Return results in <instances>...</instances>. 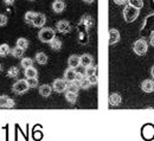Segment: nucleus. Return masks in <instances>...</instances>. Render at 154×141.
<instances>
[{"label": "nucleus", "mask_w": 154, "mask_h": 141, "mask_svg": "<svg viewBox=\"0 0 154 141\" xmlns=\"http://www.w3.org/2000/svg\"><path fill=\"white\" fill-rule=\"evenodd\" d=\"M154 35V12H152L151 14H148L145 21L141 26L140 30V36L141 38H151V36Z\"/></svg>", "instance_id": "1"}, {"label": "nucleus", "mask_w": 154, "mask_h": 141, "mask_svg": "<svg viewBox=\"0 0 154 141\" xmlns=\"http://www.w3.org/2000/svg\"><path fill=\"white\" fill-rule=\"evenodd\" d=\"M139 13H140V10L135 8L131 5H126L125 8H123V18L126 23H132L134 21L137 17H139Z\"/></svg>", "instance_id": "2"}, {"label": "nucleus", "mask_w": 154, "mask_h": 141, "mask_svg": "<svg viewBox=\"0 0 154 141\" xmlns=\"http://www.w3.org/2000/svg\"><path fill=\"white\" fill-rule=\"evenodd\" d=\"M38 38L42 43H50L54 38H56V32L51 27H44L39 31Z\"/></svg>", "instance_id": "3"}, {"label": "nucleus", "mask_w": 154, "mask_h": 141, "mask_svg": "<svg viewBox=\"0 0 154 141\" xmlns=\"http://www.w3.org/2000/svg\"><path fill=\"white\" fill-rule=\"evenodd\" d=\"M133 50H134V52L136 55L143 56L147 52V50H148V43L145 40V38H140V39H137L134 43Z\"/></svg>", "instance_id": "4"}, {"label": "nucleus", "mask_w": 154, "mask_h": 141, "mask_svg": "<svg viewBox=\"0 0 154 141\" xmlns=\"http://www.w3.org/2000/svg\"><path fill=\"white\" fill-rule=\"evenodd\" d=\"M29 84H27V81L26 80H19L17 81L13 85H12V90L16 93V94H24L29 90Z\"/></svg>", "instance_id": "5"}, {"label": "nucleus", "mask_w": 154, "mask_h": 141, "mask_svg": "<svg viewBox=\"0 0 154 141\" xmlns=\"http://www.w3.org/2000/svg\"><path fill=\"white\" fill-rule=\"evenodd\" d=\"M141 135L145 140H152L154 138V124L146 123L141 129Z\"/></svg>", "instance_id": "6"}, {"label": "nucleus", "mask_w": 154, "mask_h": 141, "mask_svg": "<svg viewBox=\"0 0 154 141\" xmlns=\"http://www.w3.org/2000/svg\"><path fill=\"white\" fill-rule=\"evenodd\" d=\"M78 27H82L79 29V33H78V43L79 44H87L89 41V29H87L85 26L78 24Z\"/></svg>", "instance_id": "7"}, {"label": "nucleus", "mask_w": 154, "mask_h": 141, "mask_svg": "<svg viewBox=\"0 0 154 141\" xmlns=\"http://www.w3.org/2000/svg\"><path fill=\"white\" fill-rule=\"evenodd\" d=\"M52 90L54 91H56V93H63V91H65L66 90V81L62 80V78H57V80L54 81V83H52Z\"/></svg>", "instance_id": "8"}, {"label": "nucleus", "mask_w": 154, "mask_h": 141, "mask_svg": "<svg viewBox=\"0 0 154 141\" xmlns=\"http://www.w3.org/2000/svg\"><path fill=\"white\" fill-rule=\"evenodd\" d=\"M56 27H57V31L60 33H68L71 30V25L68 20H59Z\"/></svg>", "instance_id": "9"}, {"label": "nucleus", "mask_w": 154, "mask_h": 141, "mask_svg": "<svg viewBox=\"0 0 154 141\" xmlns=\"http://www.w3.org/2000/svg\"><path fill=\"white\" fill-rule=\"evenodd\" d=\"M93 62H94V58L89 54H84V55L79 56V65H82L83 68H87V66L91 65Z\"/></svg>", "instance_id": "10"}, {"label": "nucleus", "mask_w": 154, "mask_h": 141, "mask_svg": "<svg viewBox=\"0 0 154 141\" xmlns=\"http://www.w3.org/2000/svg\"><path fill=\"white\" fill-rule=\"evenodd\" d=\"M45 21H46V17H45V14L44 13H37L36 14V17H35V19L32 21V25L35 26V27H43L44 26V24H45Z\"/></svg>", "instance_id": "11"}, {"label": "nucleus", "mask_w": 154, "mask_h": 141, "mask_svg": "<svg viewBox=\"0 0 154 141\" xmlns=\"http://www.w3.org/2000/svg\"><path fill=\"white\" fill-rule=\"evenodd\" d=\"M120 40V32L116 29L109 30V45H114Z\"/></svg>", "instance_id": "12"}, {"label": "nucleus", "mask_w": 154, "mask_h": 141, "mask_svg": "<svg viewBox=\"0 0 154 141\" xmlns=\"http://www.w3.org/2000/svg\"><path fill=\"white\" fill-rule=\"evenodd\" d=\"M141 89L145 93H153L154 91V81L153 80H145L141 83Z\"/></svg>", "instance_id": "13"}, {"label": "nucleus", "mask_w": 154, "mask_h": 141, "mask_svg": "<svg viewBox=\"0 0 154 141\" xmlns=\"http://www.w3.org/2000/svg\"><path fill=\"white\" fill-rule=\"evenodd\" d=\"M65 8V2L63 0H55L52 2V10L56 12V13H62Z\"/></svg>", "instance_id": "14"}, {"label": "nucleus", "mask_w": 154, "mask_h": 141, "mask_svg": "<svg viewBox=\"0 0 154 141\" xmlns=\"http://www.w3.org/2000/svg\"><path fill=\"white\" fill-rule=\"evenodd\" d=\"M79 24L83 25V26H85L87 29H90V27L94 26V19H93L91 16H83L81 21H79Z\"/></svg>", "instance_id": "15"}, {"label": "nucleus", "mask_w": 154, "mask_h": 141, "mask_svg": "<svg viewBox=\"0 0 154 141\" xmlns=\"http://www.w3.org/2000/svg\"><path fill=\"white\" fill-rule=\"evenodd\" d=\"M24 75H25V77H26V80H27V78H35V77H37L38 71H37V69L33 68V65H32V66H29V68L25 69Z\"/></svg>", "instance_id": "16"}, {"label": "nucleus", "mask_w": 154, "mask_h": 141, "mask_svg": "<svg viewBox=\"0 0 154 141\" xmlns=\"http://www.w3.org/2000/svg\"><path fill=\"white\" fill-rule=\"evenodd\" d=\"M52 93V88L48 84H43L39 87V94L43 96V97H49Z\"/></svg>", "instance_id": "17"}, {"label": "nucleus", "mask_w": 154, "mask_h": 141, "mask_svg": "<svg viewBox=\"0 0 154 141\" xmlns=\"http://www.w3.org/2000/svg\"><path fill=\"white\" fill-rule=\"evenodd\" d=\"M68 65L69 68H72V69H76L79 66V56L77 55H71L68 60Z\"/></svg>", "instance_id": "18"}, {"label": "nucleus", "mask_w": 154, "mask_h": 141, "mask_svg": "<svg viewBox=\"0 0 154 141\" xmlns=\"http://www.w3.org/2000/svg\"><path fill=\"white\" fill-rule=\"evenodd\" d=\"M81 89L79 87V82L76 80L70 81L68 84H66V90L68 91H74V93H78V90Z\"/></svg>", "instance_id": "19"}, {"label": "nucleus", "mask_w": 154, "mask_h": 141, "mask_svg": "<svg viewBox=\"0 0 154 141\" xmlns=\"http://www.w3.org/2000/svg\"><path fill=\"white\" fill-rule=\"evenodd\" d=\"M75 74H76V70L72 69V68H68L65 71H64V80L66 82H70V81L75 80Z\"/></svg>", "instance_id": "20"}, {"label": "nucleus", "mask_w": 154, "mask_h": 141, "mask_svg": "<svg viewBox=\"0 0 154 141\" xmlns=\"http://www.w3.org/2000/svg\"><path fill=\"white\" fill-rule=\"evenodd\" d=\"M121 101H122V99H121L120 94H117V93L110 94V96H109V103L112 106H119L121 103Z\"/></svg>", "instance_id": "21"}, {"label": "nucleus", "mask_w": 154, "mask_h": 141, "mask_svg": "<svg viewBox=\"0 0 154 141\" xmlns=\"http://www.w3.org/2000/svg\"><path fill=\"white\" fill-rule=\"evenodd\" d=\"M49 44H50V48H51L54 51H59V50L62 49V41L59 39H57V38H54Z\"/></svg>", "instance_id": "22"}, {"label": "nucleus", "mask_w": 154, "mask_h": 141, "mask_svg": "<svg viewBox=\"0 0 154 141\" xmlns=\"http://www.w3.org/2000/svg\"><path fill=\"white\" fill-rule=\"evenodd\" d=\"M48 56L44 54V52H38L37 55H36V62L38 63V64H46L48 63Z\"/></svg>", "instance_id": "23"}, {"label": "nucleus", "mask_w": 154, "mask_h": 141, "mask_svg": "<svg viewBox=\"0 0 154 141\" xmlns=\"http://www.w3.org/2000/svg\"><path fill=\"white\" fill-rule=\"evenodd\" d=\"M65 99H66L68 102H70V103H76L77 93H74V91H66V94H65Z\"/></svg>", "instance_id": "24"}, {"label": "nucleus", "mask_w": 154, "mask_h": 141, "mask_svg": "<svg viewBox=\"0 0 154 141\" xmlns=\"http://www.w3.org/2000/svg\"><path fill=\"white\" fill-rule=\"evenodd\" d=\"M11 54H12L13 57L19 58V57H23V55H24V50H23L21 48H19V46H16V48L11 49Z\"/></svg>", "instance_id": "25"}, {"label": "nucleus", "mask_w": 154, "mask_h": 141, "mask_svg": "<svg viewBox=\"0 0 154 141\" xmlns=\"http://www.w3.org/2000/svg\"><path fill=\"white\" fill-rule=\"evenodd\" d=\"M127 2H128V5L133 6V7L137 8V10H141L143 7V1L142 0H128Z\"/></svg>", "instance_id": "26"}, {"label": "nucleus", "mask_w": 154, "mask_h": 141, "mask_svg": "<svg viewBox=\"0 0 154 141\" xmlns=\"http://www.w3.org/2000/svg\"><path fill=\"white\" fill-rule=\"evenodd\" d=\"M36 12H32V11H29V12H26L25 13V23H27V24H32V21L35 19V17H36Z\"/></svg>", "instance_id": "27"}, {"label": "nucleus", "mask_w": 154, "mask_h": 141, "mask_svg": "<svg viewBox=\"0 0 154 141\" xmlns=\"http://www.w3.org/2000/svg\"><path fill=\"white\" fill-rule=\"evenodd\" d=\"M7 75H8V77H11V78H16V77L19 75V69H18L17 66H12V68L8 69Z\"/></svg>", "instance_id": "28"}, {"label": "nucleus", "mask_w": 154, "mask_h": 141, "mask_svg": "<svg viewBox=\"0 0 154 141\" xmlns=\"http://www.w3.org/2000/svg\"><path fill=\"white\" fill-rule=\"evenodd\" d=\"M10 52H11V49H10V46H8L7 44H1V45H0V56L5 57V56H7Z\"/></svg>", "instance_id": "29"}, {"label": "nucleus", "mask_w": 154, "mask_h": 141, "mask_svg": "<svg viewBox=\"0 0 154 141\" xmlns=\"http://www.w3.org/2000/svg\"><path fill=\"white\" fill-rule=\"evenodd\" d=\"M96 72H97V66L93 65V64L85 68V76H87V77H89V76H91V75H95Z\"/></svg>", "instance_id": "30"}, {"label": "nucleus", "mask_w": 154, "mask_h": 141, "mask_svg": "<svg viewBox=\"0 0 154 141\" xmlns=\"http://www.w3.org/2000/svg\"><path fill=\"white\" fill-rule=\"evenodd\" d=\"M17 46L21 48L23 50L27 49L29 48V40L26 39V38H18L17 39Z\"/></svg>", "instance_id": "31"}, {"label": "nucleus", "mask_w": 154, "mask_h": 141, "mask_svg": "<svg viewBox=\"0 0 154 141\" xmlns=\"http://www.w3.org/2000/svg\"><path fill=\"white\" fill-rule=\"evenodd\" d=\"M79 87H81V89H89L91 87V84H90V82L88 80V77L84 76L82 80L79 81Z\"/></svg>", "instance_id": "32"}, {"label": "nucleus", "mask_w": 154, "mask_h": 141, "mask_svg": "<svg viewBox=\"0 0 154 141\" xmlns=\"http://www.w3.org/2000/svg\"><path fill=\"white\" fill-rule=\"evenodd\" d=\"M20 65H21L24 69H26V68H29V66H32V65H33V60H31V58H29V57H25V58H23V60H21Z\"/></svg>", "instance_id": "33"}, {"label": "nucleus", "mask_w": 154, "mask_h": 141, "mask_svg": "<svg viewBox=\"0 0 154 141\" xmlns=\"http://www.w3.org/2000/svg\"><path fill=\"white\" fill-rule=\"evenodd\" d=\"M26 81H27V84H29L30 88H36L38 85V78L37 77H35V78H27Z\"/></svg>", "instance_id": "34"}, {"label": "nucleus", "mask_w": 154, "mask_h": 141, "mask_svg": "<svg viewBox=\"0 0 154 141\" xmlns=\"http://www.w3.org/2000/svg\"><path fill=\"white\" fill-rule=\"evenodd\" d=\"M7 100H8L7 96H5V95H1V96H0V108H6Z\"/></svg>", "instance_id": "35"}, {"label": "nucleus", "mask_w": 154, "mask_h": 141, "mask_svg": "<svg viewBox=\"0 0 154 141\" xmlns=\"http://www.w3.org/2000/svg\"><path fill=\"white\" fill-rule=\"evenodd\" d=\"M88 80H89V82H90V84H91V85H96L97 83H98V77H97L96 74H95V75L89 76V77H88Z\"/></svg>", "instance_id": "36"}, {"label": "nucleus", "mask_w": 154, "mask_h": 141, "mask_svg": "<svg viewBox=\"0 0 154 141\" xmlns=\"http://www.w3.org/2000/svg\"><path fill=\"white\" fill-rule=\"evenodd\" d=\"M7 24V17L5 14H0V26H5Z\"/></svg>", "instance_id": "37"}, {"label": "nucleus", "mask_w": 154, "mask_h": 141, "mask_svg": "<svg viewBox=\"0 0 154 141\" xmlns=\"http://www.w3.org/2000/svg\"><path fill=\"white\" fill-rule=\"evenodd\" d=\"M84 76H85V75H84L83 72H79V71H76V74H75V80L79 82V81L82 80V78H83Z\"/></svg>", "instance_id": "38"}, {"label": "nucleus", "mask_w": 154, "mask_h": 141, "mask_svg": "<svg viewBox=\"0 0 154 141\" xmlns=\"http://www.w3.org/2000/svg\"><path fill=\"white\" fill-rule=\"evenodd\" d=\"M14 104H16V102H14L13 99H8L7 100V104H6V108H13Z\"/></svg>", "instance_id": "39"}, {"label": "nucleus", "mask_w": 154, "mask_h": 141, "mask_svg": "<svg viewBox=\"0 0 154 141\" xmlns=\"http://www.w3.org/2000/svg\"><path fill=\"white\" fill-rule=\"evenodd\" d=\"M128 0H114V2H115L116 5H123V4H126Z\"/></svg>", "instance_id": "40"}, {"label": "nucleus", "mask_w": 154, "mask_h": 141, "mask_svg": "<svg viewBox=\"0 0 154 141\" xmlns=\"http://www.w3.org/2000/svg\"><path fill=\"white\" fill-rule=\"evenodd\" d=\"M149 43H151V45L154 46V35L153 36H151V38H149Z\"/></svg>", "instance_id": "41"}, {"label": "nucleus", "mask_w": 154, "mask_h": 141, "mask_svg": "<svg viewBox=\"0 0 154 141\" xmlns=\"http://www.w3.org/2000/svg\"><path fill=\"white\" fill-rule=\"evenodd\" d=\"M4 1H5L7 5H11V4H13V2H14V0H4Z\"/></svg>", "instance_id": "42"}, {"label": "nucleus", "mask_w": 154, "mask_h": 141, "mask_svg": "<svg viewBox=\"0 0 154 141\" xmlns=\"http://www.w3.org/2000/svg\"><path fill=\"white\" fill-rule=\"evenodd\" d=\"M84 2H87V4H91V2H94L95 0H83Z\"/></svg>", "instance_id": "43"}, {"label": "nucleus", "mask_w": 154, "mask_h": 141, "mask_svg": "<svg viewBox=\"0 0 154 141\" xmlns=\"http://www.w3.org/2000/svg\"><path fill=\"white\" fill-rule=\"evenodd\" d=\"M151 74H152V77L154 78V66L152 68V70H151Z\"/></svg>", "instance_id": "44"}, {"label": "nucleus", "mask_w": 154, "mask_h": 141, "mask_svg": "<svg viewBox=\"0 0 154 141\" xmlns=\"http://www.w3.org/2000/svg\"><path fill=\"white\" fill-rule=\"evenodd\" d=\"M0 70H1V65H0Z\"/></svg>", "instance_id": "45"}]
</instances>
